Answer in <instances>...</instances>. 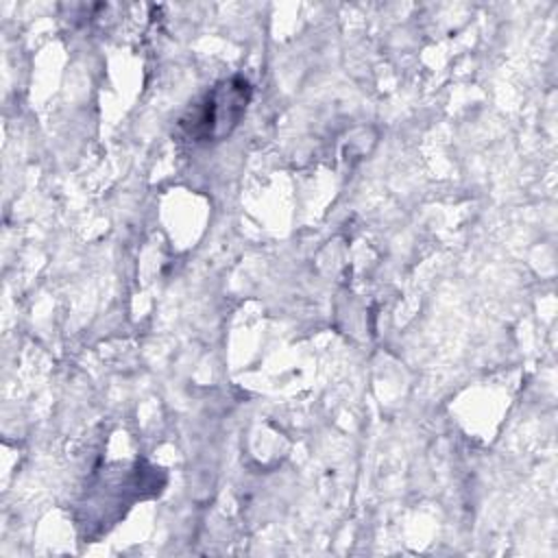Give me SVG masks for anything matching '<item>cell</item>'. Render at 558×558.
Listing matches in <instances>:
<instances>
[{
  "mask_svg": "<svg viewBox=\"0 0 558 558\" xmlns=\"http://www.w3.org/2000/svg\"><path fill=\"white\" fill-rule=\"evenodd\" d=\"M246 100H248L246 81L235 78L220 85L209 94L203 109L192 118V133L201 140L220 137L229 133L238 124L242 111L246 109Z\"/></svg>",
  "mask_w": 558,
  "mask_h": 558,
  "instance_id": "cell-1",
  "label": "cell"
}]
</instances>
